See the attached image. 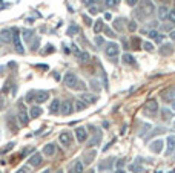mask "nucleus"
<instances>
[{
    "instance_id": "63",
    "label": "nucleus",
    "mask_w": 175,
    "mask_h": 173,
    "mask_svg": "<svg viewBox=\"0 0 175 173\" xmlns=\"http://www.w3.org/2000/svg\"><path fill=\"white\" fill-rule=\"evenodd\" d=\"M174 2H175V0H174Z\"/></svg>"
},
{
    "instance_id": "48",
    "label": "nucleus",
    "mask_w": 175,
    "mask_h": 173,
    "mask_svg": "<svg viewBox=\"0 0 175 173\" xmlns=\"http://www.w3.org/2000/svg\"><path fill=\"white\" fill-rule=\"evenodd\" d=\"M46 49H48V51L42 52V54H51V52H54V46L52 45H48V46H46Z\"/></svg>"
},
{
    "instance_id": "60",
    "label": "nucleus",
    "mask_w": 175,
    "mask_h": 173,
    "mask_svg": "<svg viewBox=\"0 0 175 173\" xmlns=\"http://www.w3.org/2000/svg\"><path fill=\"white\" fill-rule=\"evenodd\" d=\"M48 172H49V170H45V172H43V173H48Z\"/></svg>"
},
{
    "instance_id": "20",
    "label": "nucleus",
    "mask_w": 175,
    "mask_h": 173,
    "mask_svg": "<svg viewBox=\"0 0 175 173\" xmlns=\"http://www.w3.org/2000/svg\"><path fill=\"white\" fill-rule=\"evenodd\" d=\"M174 150H175V137L171 135V137H168V150H166V153L169 155V153H172Z\"/></svg>"
},
{
    "instance_id": "32",
    "label": "nucleus",
    "mask_w": 175,
    "mask_h": 173,
    "mask_svg": "<svg viewBox=\"0 0 175 173\" xmlns=\"http://www.w3.org/2000/svg\"><path fill=\"white\" fill-rule=\"evenodd\" d=\"M86 106L88 104L85 103V101L78 100V101H75V110H78V112H80V110H85V109H86Z\"/></svg>"
},
{
    "instance_id": "45",
    "label": "nucleus",
    "mask_w": 175,
    "mask_h": 173,
    "mask_svg": "<svg viewBox=\"0 0 175 173\" xmlns=\"http://www.w3.org/2000/svg\"><path fill=\"white\" fill-rule=\"evenodd\" d=\"M82 17H83V20H85V23H86L88 26H92V20H91V18L88 17L86 14H83V16H82Z\"/></svg>"
},
{
    "instance_id": "12",
    "label": "nucleus",
    "mask_w": 175,
    "mask_h": 173,
    "mask_svg": "<svg viewBox=\"0 0 175 173\" xmlns=\"http://www.w3.org/2000/svg\"><path fill=\"white\" fill-rule=\"evenodd\" d=\"M128 22H126V18H123V17H120V18H115L114 20V29L115 31H118V32H123L124 29H126V25Z\"/></svg>"
},
{
    "instance_id": "26",
    "label": "nucleus",
    "mask_w": 175,
    "mask_h": 173,
    "mask_svg": "<svg viewBox=\"0 0 175 173\" xmlns=\"http://www.w3.org/2000/svg\"><path fill=\"white\" fill-rule=\"evenodd\" d=\"M0 35H2V40H3V41H11V40H12V32H11V29H3V31L0 32Z\"/></svg>"
},
{
    "instance_id": "31",
    "label": "nucleus",
    "mask_w": 175,
    "mask_h": 173,
    "mask_svg": "<svg viewBox=\"0 0 175 173\" xmlns=\"http://www.w3.org/2000/svg\"><path fill=\"white\" fill-rule=\"evenodd\" d=\"M78 60H80L82 63H88V61L91 60V57H89V54H86V52H80V54H78Z\"/></svg>"
},
{
    "instance_id": "38",
    "label": "nucleus",
    "mask_w": 175,
    "mask_h": 173,
    "mask_svg": "<svg viewBox=\"0 0 175 173\" xmlns=\"http://www.w3.org/2000/svg\"><path fill=\"white\" fill-rule=\"evenodd\" d=\"M143 48H144V49H146L148 52H152V51H154V45H152V43H149V41L143 43Z\"/></svg>"
},
{
    "instance_id": "9",
    "label": "nucleus",
    "mask_w": 175,
    "mask_h": 173,
    "mask_svg": "<svg viewBox=\"0 0 175 173\" xmlns=\"http://www.w3.org/2000/svg\"><path fill=\"white\" fill-rule=\"evenodd\" d=\"M58 138H60V142H62L65 147H69L71 144H72V133H71V132H66V130L62 132Z\"/></svg>"
},
{
    "instance_id": "56",
    "label": "nucleus",
    "mask_w": 175,
    "mask_h": 173,
    "mask_svg": "<svg viewBox=\"0 0 175 173\" xmlns=\"http://www.w3.org/2000/svg\"><path fill=\"white\" fill-rule=\"evenodd\" d=\"M161 28H163V29H164V31H166V29H171V26H169V25H163V26H161Z\"/></svg>"
},
{
    "instance_id": "13",
    "label": "nucleus",
    "mask_w": 175,
    "mask_h": 173,
    "mask_svg": "<svg viewBox=\"0 0 175 173\" xmlns=\"http://www.w3.org/2000/svg\"><path fill=\"white\" fill-rule=\"evenodd\" d=\"M149 149H151L154 153H161V150H163V141H161V139H157V141L151 142Z\"/></svg>"
},
{
    "instance_id": "40",
    "label": "nucleus",
    "mask_w": 175,
    "mask_h": 173,
    "mask_svg": "<svg viewBox=\"0 0 175 173\" xmlns=\"http://www.w3.org/2000/svg\"><path fill=\"white\" fill-rule=\"evenodd\" d=\"M91 87H94L97 92L100 90V84H98V81H97V80H91Z\"/></svg>"
},
{
    "instance_id": "43",
    "label": "nucleus",
    "mask_w": 175,
    "mask_h": 173,
    "mask_svg": "<svg viewBox=\"0 0 175 173\" xmlns=\"http://www.w3.org/2000/svg\"><path fill=\"white\" fill-rule=\"evenodd\" d=\"M168 18H169L171 22H174V23H175V9L169 11V14H168Z\"/></svg>"
},
{
    "instance_id": "51",
    "label": "nucleus",
    "mask_w": 175,
    "mask_h": 173,
    "mask_svg": "<svg viewBox=\"0 0 175 173\" xmlns=\"http://www.w3.org/2000/svg\"><path fill=\"white\" fill-rule=\"evenodd\" d=\"M3 107H5V100L0 97V110H3Z\"/></svg>"
},
{
    "instance_id": "41",
    "label": "nucleus",
    "mask_w": 175,
    "mask_h": 173,
    "mask_svg": "<svg viewBox=\"0 0 175 173\" xmlns=\"http://www.w3.org/2000/svg\"><path fill=\"white\" fill-rule=\"evenodd\" d=\"M95 43H97V46H103L105 45V38H102V37H95Z\"/></svg>"
},
{
    "instance_id": "39",
    "label": "nucleus",
    "mask_w": 175,
    "mask_h": 173,
    "mask_svg": "<svg viewBox=\"0 0 175 173\" xmlns=\"http://www.w3.org/2000/svg\"><path fill=\"white\" fill-rule=\"evenodd\" d=\"M12 147H14V142H9V144H6V146H5V149H2V152H0V153H6V152H9Z\"/></svg>"
},
{
    "instance_id": "18",
    "label": "nucleus",
    "mask_w": 175,
    "mask_h": 173,
    "mask_svg": "<svg viewBox=\"0 0 175 173\" xmlns=\"http://www.w3.org/2000/svg\"><path fill=\"white\" fill-rule=\"evenodd\" d=\"M78 32H80V26H78V25H75V23L69 25V28H68V31H66L68 37H74V35L78 34Z\"/></svg>"
},
{
    "instance_id": "2",
    "label": "nucleus",
    "mask_w": 175,
    "mask_h": 173,
    "mask_svg": "<svg viewBox=\"0 0 175 173\" xmlns=\"http://www.w3.org/2000/svg\"><path fill=\"white\" fill-rule=\"evenodd\" d=\"M78 77L75 75V74H72V72H68L65 77H63V83H65V86L69 87V89H74L75 90V87L78 84Z\"/></svg>"
},
{
    "instance_id": "5",
    "label": "nucleus",
    "mask_w": 175,
    "mask_h": 173,
    "mask_svg": "<svg viewBox=\"0 0 175 173\" xmlns=\"http://www.w3.org/2000/svg\"><path fill=\"white\" fill-rule=\"evenodd\" d=\"M144 110H146V113H149V115H155V113L158 112L157 100H154V98L148 100V101H146V104H144Z\"/></svg>"
},
{
    "instance_id": "55",
    "label": "nucleus",
    "mask_w": 175,
    "mask_h": 173,
    "mask_svg": "<svg viewBox=\"0 0 175 173\" xmlns=\"http://www.w3.org/2000/svg\"><path fill=\"white\" fill-rule=\"evenodd\" d=\"M123 166H124V161H118L117 162V167H123Z\"/></svg>"
},
{
    "instance_id": "53",
    "label": "nucleus",
    "mask_w": 175,
    "mask_h": 173,
    "mask_svg": "<svg viewBox=\"0 0 175 173\" xmlns=\"http://www.w3.org/2000/svg\"><path fill=\"white\" fill-rule=\"evenodd\" d=\"M171 40L175 41V31H171Z\"/></svg>"
},
{
    "instance_id": "62",
    "label": "nucleus",
    "mask_w": 175,
    "mask_h": 173,
    "mask_svg": "<svg viewBox=\"0 0 175 173\" xmlns=\"http://www.w3.org/2000/svg\"><path fill=\"white\" fill-rule=\"evenodd\" d=\"M174 109H175V103H174Z\"/></svg>"
},
{
    "instance_id": "28",
    "label": "nucleus",
    "mask_w": 175,
    "mask_h": 173,
    "mask_svg": "<svg viewBox=\"0 0 175 173\" xmlns=\"http://www.w3.org/2000/svg\"><path fill=\"white\" fill-rule=\"evenodd\" d=\"M94 156H95V150H92V149H91V150H88L86 153L83 155V162H85V164H89V162L92 161V158H94Z\"/></svg>"
},
{
    "instance_id": "1",
    "label": "nucleus",
    "mask_w": 175,
    "mask_h": 173,
    "mask_svg": "<svg viewBox=\"0 0 175 173\" xmlns=\"http://www.w3.org/2000/svg\"><path fill=\"white\" fill-rule=\"evenodd\" d=\"M118 52H120V45H118V43H115V41H109V43H106L105 45V54L109 57V58L117 57Z\"/></svg>"
},
{
    "instance_id": "52",
    "label": "nucleus",
    "mask_w": 175,
    "mask_h": 173,
    "mask_svg": "<svg viewBox=\"0 0 175 173\" xmlns=\"http://www.w3.org/2000/svg\"><path fill=\"white\" fill-rule=\"evenodd\" d=\"M16 173H26V167H20Z\"/></svg>"
},
{
    "instance_id": "36",
    "label": "nucleus",
    "mask_w": 175,
    "mask_h": 173,
    "mask_svg": "<svg viewBox=\"0 0 175 173\" xmlns=\"http://www.w3.org/2000/svg\"><path fill=\"white\" fill-rule=\"evenodd\" d=\"M129 170H131V172L138 173V172H143V167L138 166V164H132V166H129Z\"/></svg>"
},
{
    "instance_id": "59",
    "label": "nucleus",
    "mask_w": 175,
    "mask_h": 173,
    "mask_svg": "<svg viewBox=\"0 0 175 173\" xmlns=\"http://www.w3.org/2000/svg\"><path fill=\"white\" fill-rule=\"evenodd\" d=\"M57 173H63V170H58V172H57Z\"/></svg>"
},
{
    "instance_id": "15",
    "label": "nucleus",
    "mask_w": 175,
    "mask_h": 173,
    "mask_svg": "<svg viewBox=\"0 0 175 173\" xmlns=\"http://www.w3.org/2000/svg\"><path fill=\"white\" fill-rule=\"evenodd\" d=\"M42 161H43V159H42V155H40V153H34V155L29 158V164H31L32 167H38V166L42 164Z\"/></svg>"
},
{
    "instance_id": "16",
    "label": "nucleus",
    "mask_w": 175,
    "mask_h": 173,
    "mask_svg": "<svg viewBox=\"0 0 175 173\" xmlns=\"http://www.w3.org/2000/svg\"><path fill=\"white\" fill-rule=\"evenodd\" d=\"M168 14H169L168 6H166V5H161V6L158 8V18H160V20H166V18H168Z\"/></svg>"
},
{
    "instance_id": "50",
    "label": "nucleus",
    "mask_w": 175,
    "mask_h": 173,
    "mask_svg": "<svg viewBox=\"0 0 175 173\" xmlns=\"http://www.w3.org/2000/svg\"><path fill=\"white\" fill-rule=\"evenodd\" d=\"M163 37H164V35H160V34H158L157 38H155V41H157V43H161V41H163Z\"/></svg>"
},
{
    "instance_id": "34",
    "label": "nucleus",
    "mask_w": 175,
    "mask_h": 173,
    "mask_svg": "<svg viewBox=\"0 0 175 173\" xmlns=\"http://www.w3.org/2000/svg\"><path fill=\"white\" fill-rule=\"evenodd\" d=\"M126 28H128L131 32H135L138 26H137V22H134V20H132V22H129V23H128V26H126Z\"/></svg>"
},
{
    "instance_id": "49",
    "label": "nucleus",
    "mask_w": 175,
    "mask_h": 173,
    "mask_svg": "<svg viewBox=\"0 0 175 173\" xmlns=\"http://www.w3.org/2000/svg\"><path fill=\"white\" fill-rule=\"evenodd\" d=\"M148 35H149L151 38H154V40H155V38H157V35H158V32L157 31H151V32H148Z\"/></svg>"
},
{
    "instance_id": "61",
    "label": "nucleus",
    "mask_w": 175,
    "mask_h": 173,
    "mask_svg": "<svg viewBox=\"0 0 175 173\" xmlns=\"http://www.w3.org/2000/svg\"><path fill=\"white\" fill-rule=\"evenodd\" d=\"M118 2H120V0H115V3H118Z\"/></svg>"
},
{
    "instance_id": "10",
    "label": "nucleus",
    "mask_w": 175,
    "mask_h": 173,
    "mask_svg": "<svg viewBox=\"0 0 175 173\" xmlns=\"http://www.w3.org/2000/svg\"><path fill=\"white\" fill-rule=\"evenodd\" d=\"M80 100H82V101H85L86 104H94V103H97L98 97H97V95H94V94L83 92V94H80Z\"/></svg>"
},
{
    "instance_id": "24",
    "label": "nucleus",
    "mask_w": 175,
    "mask_h": 173,
    "mask_svg": "<svg viewBox=\"0 0 175 173\" xmlns=\"http://www.w3.org/2000/svg\"><path fill=\"white\" fill-rule=\"evenodd\" d=\"M74 173H83V170H85V164L80 161V159H77L75 162H74Z\"/></svg>"
},
{
    "instance_id": "19",
    "label": "nucleus",
    "mask_w": 175,
    "mask_h": 173,
    "mask_svg": "<svg viewBox=\"0 0 175 173\" xmlns=\"http://www.w3.org/2000/svg\"><path fill=\"white\" fill-rule=\"evenodd\" d=\"M141 45V40L138 37H131L129 40V49H138Z\"/></svg>"
},
{
    "instance_id": "29",
    "label": "nucleus",
    "mask_w": 175,
    "mask_h": 173,
    "mask_svg": "<svg viewBox=\"0 0 175 173\" xmlns=\"http://www.w3.org/2000/svg\"><path fill=\"white\" fill-rule=\"evenodd\" d=\"M100 11H102V6L97 5V3H94V5L89 6V14H91V16H95V14H98Z\"/></svg>"
},
{
    "instance_id": "4",
    "label": "nucleus",
    "mask_w": 175,
    "mask_h": 173,
    "mask_svg": "<svg viewBox=\"0 0 175 173\" xmlns=\"http://www.w3.org/2000/svg\"><path fill=\"white\" fill-rule=\"evenodd\" d=\"M11 32H12V41H14L16 51H17L18 54H25V49H23V46H22V43H20V32H18V29L14 28V29H11Z\"/></svg>"
},
{
    "instance_id": "57",
    "label": "nucleus",
    "mask_w": 175,
    "mask_h": 173,
    "mask_svg": "<svg viewBox=\"0 0 175 173\" xmlns=\"http://www.w3.org/2000/svg\"><path fill=\"white\" fill-rule=\"evenodd\" d=\"M16 66H17V65H16L14 61H11V63H9V68H16Z\"/></svg>"
},
{
    "instance_id": "7",
    "label": "nucleus",
    "mask_w": 175,
    "mask_h": 173,
    "mask_svg": "<svg viewBox=\"0 0 175 173\" xmlns=\"http://www.w3.org/2000/svg\"><path fill=\"white\" fill-rule=\"evenodd\" d=\"M72 112H74V110H72V103H71L69 100L60 101V113H62V115L68 117V115H71Z\"/></svg>"
},
{
    "instance_id": "35",
    "label": "nucleus",
    "mask_w": 175,
    "mask_h": 173,
    "mask_svg": "<svg viewBox=\"0 0 175 173\" xmlns=\"http://www.w3.org/2000/svg\"><path fill=\"white\" fill-rule=\"evenodd\" d=\"M103 31H105V34L108 35V37H111V38H115V37H117V35L114 34V31H112L109 26H103Z\"/></svg>"
},
{
    "instance_id": "23",
    "label": "nucleus",
    "mask_w": 175,
    "mask_h": 173,
    "mask_svg": "<svg viewBox=\"0 0 175 173\" xmlns=\"http://www.w3.org/2000/svg\"><path fill=\"white\" fill-rule=\"evenodd\" d=\"M112 162H114V158H108L106 161L100 162V170H109L112 167Z\"/></svg>"
},
{
    "instance_id": "46",
    "label": "nucleus",
    "mask_w": 175,
    "mask_h": 173,
    "mask_svg": "<svg viewBox=\"0 0 175 173\" xmlns=\"http://www.w3.org/2000/svg\"><path fill=\"white\" fill-rule=\"evenodd\" d=\"M138 2H140V0H126L128 6H137V5H138Z\"/></svg>"
},
{
    "instance_id": "37",
    "label": "nucleus",
    "mask_w": 175,
    "mask_h": 173,
    "mask_svg": "<svg viewBox=\"0 0 175 173\" xmlns=\"http://www.w3.org/2000/svg\"><path fill=\"white\" fill-rule=\"evenodd\" d=\"M38 43H40V38H38V37H34V41H32V43H29L31 51H35V49L38 48Z\"/></svg>"
},
{
    "instance_id": "47",
    "label": "nucleus",
    "mask_w": 175,
    "mask_h": 173,
    "mask_svg": "<svg viewBox=\"0 0 175 173\" xmlns=\"http://www.w3.org/2000/svg\"><path fill=\"white\" fill-rule=\"evenodd\" d=\"M149 129H151V126H149V124H144L143 130L140 132V137H144V132H146V130H149Z\"/></svg>"
},
{
    "instance_id": "25",
    "label": "nucleus",
    "mask_w": 175,
    "mask_h": 173,
    "mask_svg": "<svg viewBox=\"0 0 175 173\" xmlns=\"http://www.w3.org/2000/svg\"><path fill=\"white\" fill-rule=\"evenodd\" d=\"M22 34H23V38H25L28 43H31V40L34 38V31H32V29H23Z\"/></svg>"
},
{
    "instance_id": "30",
    "label": "nucleus",
    "mask_w": 175,
    "mask_h": 173,
    "mask_svg": "<svg viewBox=\"0 0 175 173\" xmlns=\"http://www.w3.org/2000/svg\"><path fill=\"white\" fill-rule=\"evenodd\" d=\"M102 29H103V20H100V18H98V20L94 23V32H95V34H98Z\"/></svg>"
},
{
    "instance_id": "3",
    "label": "nucleus",
    "mask_w": 175,
    "mask_h": 173,
    "mask_svg": "<svg viewBox=\"0 0 175 173\" xmlns=\"http://www.w3.org/2000/svg\"><path fill=\"white\" fill-rule=\"evenodd\" d=\"M141 12H143V16L144 17H149V16H152L154 14V11H155V6H154V3L151 2V0H143L141 2Z\"/></svg>"
},
{
    "instance_id": "42",
    "label": "nucleus",
    "mask_w": 175,
    "mask_h": 173,
    "mask_svg": "<svg viewBox=\"0 0 175 173\" xmlns=\"http://www.w3.org/2000/svg\"><path fill=\"white\" fill-rule=\"evenodd\" d=\"M117 3H115V0H105V6L108 8H112V6H115Z\"/></svg>"
},
{
    "instance_id": "8",
    "label": "nucleus",
    "mask_w": 175,
    "mask_h": 173,
    "mask_svg": "<svg viewBox=\"0 0 175 173\" xmlns=\"http://www.w3.org/2000/svg\"><path fill=\"white\" fill-rule=\"evenodd\" d=\"M17 117H18V121L22 123L23 126H26V124L29 123V115H28L26 109H25V107H23L22 104L18 106V115H17Z\"/></svg>"
},
{
    "instance_id": "14",
    "label": "nucleus",
    "mask_w": 175,
    "mask_h": 173,
    "mask_svg": "<svg viewBox=\"0 0 175 173\" xmlns=\"http://www.w3.org/2000/svg\"><path fill=\"white\" fill-rule=\"evenodd\" d=\"M42 113H43V109H42L40 106H32V107L29 109V117H31V118H38Z\"/></svg>"
},
{
    "instance_id": "27",
    "label": "nucleus",
    "mask_w": 175,
    "mask_h": 173,
    "mask_svg": "<svg viewBox=\"0 0 175 173\" xmlns=\"http://www.w3.org/2000/svg\"><path fill=\"white\" fill-rule=\"evenodd\" d=\"M172 52H174L172 45H163L161 49H160V54H161V55H171Z\"/></svg>"
},
{
    "instance_id": "44",
    "label": "nucleus",
    "mask_w": 175,
    "mask_h": 173,
    "mask_svg": "<svg viewBox=\"0 0 175 173\" xmlns=\"http://www.w3.org/2000/svg\"><path fill=\"white\" fill-rule=\"evenodd\" d=\"M97 2H102V0H83V5L91 6V5H94V3H97Z\"/></svg>"
},
{
    "instance_id": "58",
    "label": "nucleus",
    "mask_w": 175,
    "mask_h": 173,
    "mask_svg": "<svg viewBox=\"0 0 175 173\" xmlns=\"http://www.w3.org/2000/svg\"><path fill=\"white\" fill-rule=\"evenodd\" d=\"M115 173H124V170H122V169H118V170H117Z\"/></svg>"
},
{
    "instance_id": "17",
    "label": "nucleus",
    "mask_w": 175,
    "mask_h": 173,
    "mask_svg": "<svg viewBox=\"0 0 175 173\" xmlns=\"http://www.w3.org/2000/svg\"><path fill=\"white\" fill-rule=\"evenodd\" d=\"M58 110H60V100L58 98H54L51 106H49V112L54 115V113H58Z\"/></svg>"
},
{
    "instance_id": "6",
    "label": "nucleus",
    "mask_w": 175,
    "mask_h": 173,
    "mask_svg": "<svg viewBox=\"0 0 175 173\" xmlns=\"http://www.w3.org/2000/svg\"><path fill=\"white\" fill-rule=\"evenodd\" d=\"M48 98H49V92L48 90H34V101L37 104L48 101Z\"/></svg>"
},
{
    "instance_id": "11",
    "label": "nucleus",
    "mask_w": 175,
    "mask_h": 173,
    "mask_svg": "<svg viewBox=\"0 0 175 173\" xmlns=\"http://www.w3.org/2000/svg\"><path fill=\"white\" fill-rule=\"evenodd\" d=\"M75 137H77V141L78 142H85L88 139V132L85 127H77L75 129Z\"/></svg>"
},
{
    "instance_id": "21",
    "label": "nucleus",
    "mask_w": 175,
    "mask_h": 173,
    "mask_svg": "<svg viewBox=\"0 0 175 173\" xmlns=\"http://www.w3.org/2000/svg\"><path fill=\"white\" fill-rule=\"evenodd\" d=\"M122 58H123V63H124V65H129V66H134V65H135V58H134L131 54H128V52L123 54Z\"/></svg>"
},
{
    "instance_id": "33",
    "label": "nucleus",
    "mask_w": 175,
    "mask_h": 173,
    "mask_svg": "<svg viewBox=\"0 0 175 173\" xmlns=\"http://www.w3.org/2000/svg\"><path fill=\"white\" fill-rule=\"evenodd\" d=\"M161 115H163V120H171V118H172V110L163 109V110H161Z\"/></svg>"
},
{
    "instance_id": "22",
    "label": "nucleus",
    "mask_w": 175,
    "mask_h": 173,
    "mask_svg": "<svg viewBox=\"0 0 175 173\" xmlns=\"http://www.w3.org/2000/svg\"><path fill=\"white\" fill-rule=\"evenodd\" d=\"M55 153V146L54 144H46L43 147V155L45 156H52Z\"/></svg>"
},
{
    "instance_id": "54",
    "label": "nucleus",
    "mask_w": 175,
    "mask_h": 173,
    "mask_svg": "<svg viewBox=\"0 0 175 173\" xmlns=\"http://www.w3.org/2000/svg\"><path fill=\"white\" fill-rule=\"evenodd\" d=\"M105 18H106V20H111V18H112V16H111L109 12H106V14H105Z\"/></svg>"
}]
</instances>
